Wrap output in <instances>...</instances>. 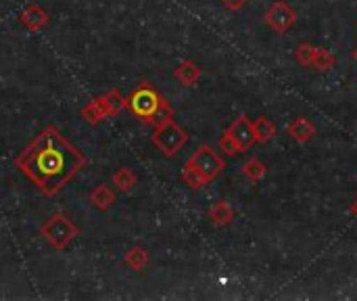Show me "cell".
I'll list each match as a JSON object with an SVG mask.
<instances>
[{
  "label": "cell",
  "instance_id": "cell-1",
  "mask_svg": "<svg viewBox=\"0 0 357 301\" xmlns=\"http://www.w3.org/2000/svg\"><path fill=\"white\" fill-rule=\"evenodd\" d=\"M15 166L52 197L86 168V157L54 126H48L17 155Z\"/></svg>",
  "mask_w": 357,
  "mask_h": 301
},
{
  "label": "cell",
  "instance_id": "cell-2",
  "mask_svg": "<svg viewBox=\"0 0 357 301\" xmlns=\"http://www.w3.org/2000/svg\"><path fill=\"white\" fill-rule=\"evenodd\" d=\"M79 235V228L75 226V222L67 216V214H52L44 220V224L40 226V237L56 251L67 249Z\"/></svg>",
  "mask_w": 357,
  "mask_h": 301
},
{
  "label": "cell",
  "instance_id": "cell-3",
  "mask_svg": "<svg viewBox=\"0 0 357 301\" xmlns=\"http://www.w3.org/2000/svg\"><path fill=\"white\" fill-rule=\"evenodd\" d=\"M151 140H153V145H155L165 157H174V155H176L178 151H182L184 145L188 142V132L172 119V122H167V124L155 128Z\"/></svg>",
  "mask_w": 357,
  "mask_h": 301
},
{
  "label": "cell",
  "instance_id": "cell-4",
  "mask_svg": "<svg viewBox=\"0 0 357 301\" xmlns=\"http://www.w3.org/2000/svg\"><path fill=\"white\" fill-rule=\"evenodd\" d=\"M163 96L146 82H142L128 98H126V109H130L136 117L146 122L161 105Z\"/></svg>",
  "mask_w": 357,
  "mask_h": 301
},
{
  "label": "cell",
  "instance_id": "cell-5",
  "mask_svg": "<svg viewBox=\"0 0 357 301\" xmlns=\"http://www.w3.org/2000/svg\"><path fill=\"white\" fill-rule=\"evenodd\" d=\"M209 182H213L224 170H226V161L209 147V145H201L195 153H192V157L188 159Z\"/></svg>",
  "mask_w": 357,
  "mask_h": 301
},
{
  "label": "cell",
  "instance_id": "cell-6",
  "mask_svg": "<svg viewBox=\"0 0 357 301\" xmlns=\"http://www.w3.org/2000/svg\"><path fill=\"white\" fill-rule=\"evenodd\" d=\"M264 19L270 29H274L278 34H287L289 29H293V25L297 21V10L287 0H274L268 6Z\"/></svg>",
  "mask_w": 357,
  "mask_h": 301
},
{
  "label": "cell",
  "instance_id": "cell-7",
  "mask_svg": "<svg viewBox=\"0 0 357 301\" xmlns=\"http://www.w3.org/2000/svg\"><path fill=\"white\" fill-rule=\"evenodd\" d=\"M226 132L234 138V142L238 145L241 153L249 151V149L257 142V140H255V132H253V122H251L247 115L236 117V119L230 124V128H228Z\"/></svg>",
  "mask_w": 357,
  "mask_h": 301
},
{
  "label": "cell",
  "instance_id": "cell-8",
  "mask_svg": "<svg viewBox=\"0 0 357 301\" xmlns=\"http://www.w3.org/2000/svg\"><path fill=\"white\" fill-rule=\"evenodd\" d=\"M48 13L40 6V4H29L21 10L19 15V23L27 29V31H40L46 23H48Z\"/></svg>",
  "mask_w": 357,
  "mask_h": 301
},
{
  "label": "cell",
  "instance_id": "cell-9",
  "mask_svg": "<svg viewBox=\"0 0 357 301\" xmlns=\"http://www.w3.org/2000/svg\"><path fill=\"white\" fill-rule=\"evenodd\" d=\"M316 126L307 119V117H297V119H293L289 126H287V134L295 140V142H299V145H307V142H312L314 138H316Z\"/></svg>",
  "mask_w": 357,
  "mask_h": 301
},
{
  "label": "cell",
  "instance_id": "cell-10",
  "mask_svg": "<svg viewBox=\"0 0 357 301\" xmlns=\"http://www.w3.org/2000/svg\"><path fill=\"white\" fill-rule=\"evenodd\" d=\"M201 75H203V69H201L197 63H192V61H184V63H180V65L174 69V78H176L182 86H195V84L201 80Z\"/></svg>",
  "mask_w": 357,
  "mask_h": 301
},
{
  "label": "cell",
  "instance_id": "cell-11",
  "mask_svg": "<svg viewBox=\"0 0 357 301\" xmlns=\"http://www.w3.org/2000/svg\"><path fill=\"white\" fill-rule=\"evenodd\" d=\"M98 103H100V107L105 109V113H107V117H115V115H119L123 109H126V96L119 92V90H109V92H105L100 98H98Z\"/></svg>",
  "mask_w": 357,
  "mask_h": 301
},
{
  "label": "cell",
  "instance_id": "cell-12",
  "mask_svg": "<svg viewBox=\"0 0 357 301\" xmlns=\"http://www.w3.org/2000/svg\"><path fill=\"white\" fill-rule=\"evenodd\" d=\"M88 201L92 203V207H96L98 212H107L113 203H115V193L111 191V186L107 184H98L90 191Z\"/></svg>",
  "mask_w": 357,
  "mask_h": 301
},
{
  "label": "cell",
  "instance_id": "cell-13",
  "mask_svg": "<svg viewBox=\"0 0 357 301\" xmlns=\"http://www.w3.org/2000/svg\"><path fill=\"white\" fill-rule=\"evenodd\" d=\"M209 220L215 226H226L234 220V207L228 201H215L209 210Z\"/></svg>",
  "mask_w": 357,
  "mask_h": 301
},
{
  "label": "cell",
  "instance_id": "cell-14",
  "mask_svg": "<svg viewBox=\"0 0 357 301\" xmlns=\"http://www.w3.org/2000/svg\"><path fill=\"white\" fill-rule=\"evenodd\" d=\"M253 132H255V140L266 145V142H270L276 136V124L270 117L261 115V117H257L253 122Z\"/></svg>",
  "mask_w": 357,
  "mask_h": 301
},
{
  "label": "cell",
  "instance_id": "cell-15",
  "mask_svg": "<svg viewBox=\"0 0 357 301\" xmlns=\"http://www.w3.org/2000/svg\"><path fill=\"white\" fill-rule=\"evenodd\" d=\"M182 180H184V184L190 186L192 191H201V189H205V186L209 184V180H207L190 161H186L184 168H182Z\"/></svg>",
  "mask_w": 357,
  "mask_h": 301
},
{
  "label": "cell",
  "instance_id": "cell-16",
  "mask_svg": "<svg viewBox=\"0 0 357 301\" xmlns=\"http://www.w3.org/2000/svg\"><path fill=\"white\" fill-rule=\"evenodd\" d=\"M136 174L130 170V168H119L115 174H113V184L121 191V193H132L134 186H136Z\"/></svg>",
  "mask_w": 357,
  "mask_h": 301
},
{
  "label": "cell",
  "instance_id": "cell-17",
  "mask_svg": "<svg viewBox=\"0 0 357 301\" xmlns=\"http://www.w3.org/2000/svg\"><path fill=\"white\" fill-rule=\"evenodd\" d=\"M172 119H174V107L169 105L167 98H163L161 105H159V109H157L144 124H149V126H153V128H159V126H163V124H167V122H172Z\"/></svg>",
  "mask_w": 357,
  "mask_h": 301
},
{
  "label": "cell",
  "instance_id": "cell-18",
  "mask_svg": "<svg viewBox=\"0 0 357 301\" xmlns=\"http://www.w3.org/2000/svg\"><path fill=\"white\" fill-rule=\"evenodd\" d=\"M79 115H82V119H86L90 126H96V124H100L102 119H107V113H105V109L100 107L98 98L90 101V103L79 111Z\"/></svg>",
  "mask_w": 357,
  "mask_h": 301
},
{
  "label": "cell",
  "instance_id": "cell-19",
  "mask_svg": "<svg viewBox=\"0 0 357 301\" xmlns=\"http://www.w3.org/2000/svg\"><path fill=\"white\" fill-rule=\"evenodd\" d=\"M335 65H337V57L331 50H326V48H318L316 50V57H314V63H312L314 69L326 73V71H333Z\"/></svg>",
  "mask_w": 357,
  "mask_h": 301
},
{
  "label": "cell",
  "instance_id": "cell-20",
  "mask_svg": "<svg viewBox=\"0 0 357 301\" xmlns=\"http://www.w3.org/2000/svg\"><path fill=\"white\" fill-rule=\"evenodd\" d=\"M123 264L132 270H142L149 264V254L142 247H134L123 256Z\"/></svg>",
  "mask_w": 357,
  "mask_h": 301
},
{
  "label": "cell",
  "instance_id": "cell-21",
  "mask_svg": "<svg viewBox=\"0 0 357 301\" xmlns=\"http://www.w3.org/2000/svg\"><path fill=\"white\" fill-rule=\"evenodd\" d=\"M243 174H245V178H249L251 182H259V180H264L266 178V174H268V168H266V163L264 161H259V159H249L245 166H243Z\"/></svg>",
  "mask_w": 357,
  "mask_h": 301
},
{
  "label": "cell",
  "instance_id": "cell-22",
  "mask_svg": "<svg viewBox=\"0 0 357 301\" xmlns=\"http://www.w3.org/2000/svg\"><path fill=\"white\" fill-rule=\"evenodd\" d=\"M316 50H318V46H314V44H310V42H301V44L295 48V59H297L303 67H312L314 57H316Z\"/></svg>",
  "mask_w": 357,
  "mask_h": 301
},
{
  "label": "cell",
  "instance_id": "cell-23",
  "mask_svg": "<svg viewBox=\"0 0 357 301\" xmlns=\"http://www.w3.org/2000/svg\"><path fill=\"white\" fill-rule=\"evenodd\" d=\"M220 149H222V153H226V155H230V157H234V155H238L241 153V149H238V145L234 142V138L228 134V132H224L222 136H220Z\"/></svg>",
  "mask_w": 357,
  "mask_h": 301
},
{
  "label": "cell",
  "instance_id": "cell-24",
  "mask_svg": "<svg viewBox=\"0 0 357 301\" xmlns=\"http://www.w3.org/2000/svg\"><path fill=\"white\" fill-rule=\"evenodd\" d=\"M222 2H224V6L230 8V10H241L249 0H222Z\"/></svg>",
  "mask_w": 357,
  "mask_h": 301
},
{
  "label": "cell",
  "instance_id": "cell-25",
  "mask_svg": "<svg viewBox=\"0 0 357 301\" xmlns=\"http://www.w3.org/2000/svg\"><path fill=\"white\" fill-rule=\"evenodd\" d=\"M351 216H354V218L357 220V199L354 201V203H351Z\"/></svg>",
  "mask_w": 357,
  "mask_h": 301
},
{
  "label": "cell",
  "instance_id": "cell-26",
  "mask_svg": "<svg viewBox=\"0 0 357 301\" xmlns=\"http://www.w3.org/2000/svg\"><path fill=\"white\" fill-rule=\"evenodd\" d=\"M354 59H356V61H357V48H356V50H354Z\"/></svg>",
  "mask_w": 357,
  "mask_h": 301
}]
</instances>
